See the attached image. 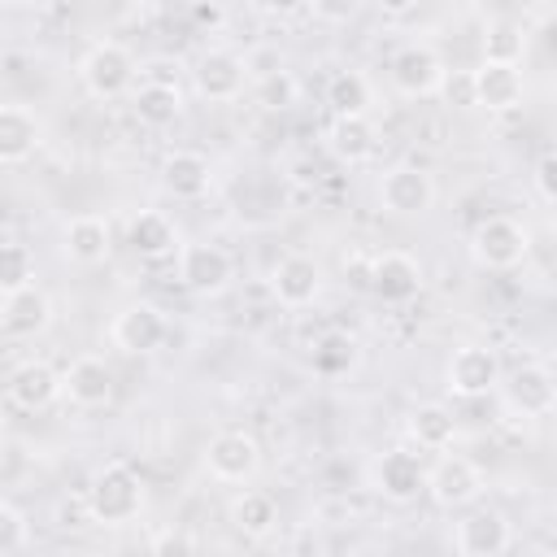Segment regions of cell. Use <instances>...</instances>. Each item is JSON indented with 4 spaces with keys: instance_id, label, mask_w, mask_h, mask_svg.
I'll return each mask as SVG.
<instances>
[{
    "instance_id": "cell-1",
    "label": "cell",
    "mask_w": 557,
    "mask_h": 557,
    "mask_svg": "<svg viewBox=\"0 0 557 557\" xmlns=\"http://www.w3.org/2000/svg\"><path fill=\"white\" fill-rule=\"evenodd\" d=\"M83 505H87V518L91 522L122 527V522L139 518V509H144V483H139V474L126 461H109V466H100L91 474Z\"/></svg>"
},
{
    "instance_id": "cell-2",
    "label": "cell",
    "mask_w": 557,
    "mask_h": 557,
    "mask_svg": "<svg viewBox=\"0 0 557 557\" xmlns=\"http://www.w3.org/2000/svg\"><path fill=\"white\" fill-rule=\"evenodd\" d=\"M135 74L139 70H135L131 48H122L113 39L91 44L83 52V61H78V78H83L87 96H96V100H117V96L135 91Z\"/></svg>"
},
{
    "instance_id": "cell-3",
    "label": "cell",
    "mask_w": 557,
    "mask_h": 557,
    "mask_svg": "<svg viewBox=\"0 0 557 557\" xmlns=\"http://www.w3.org/2000/svg\"><path fill=\"white\" fill-rule=\"evenodd\" d=\"M527 252H531L527 226L505 218V213L483 218L474 226V235H470V257H474L479 270H513V265L527 261Z\"/></svg>"
},
{
    "instance_id": "cell-4",
    "label": "cell",
    "mask_w": 557,
    "mask_h": 557,
    "mask_svg": "<svg viewBox=\"0 0 557 557\" xmlns=\"http://www.w3.org/2000/svg\"><path fill=\"white\" fill-rule=\"evenodd\" d=\"M500 379H505L500 357H496V348H487V344H461V348L448 357V366H444V383H448V392L461 396V400L492 396V392L500 387Z\"/></svg>"
},
{
    "instance_id": "cell-5",
    "label": "cell",
    "mask_w": 557,
    "mask_h": 557,
    "mask_svg": "<svg viewBox=\"0 0 557 557\" xmlns=\"http://www.w3.org/2000/svg\"><path fill=\"white\" fill-rule=\"evenodd\" d=\"M483 492V474L470 457L461 453H444L435 466H426V496L444 509H461V505H474Z\"/></svg>"
},
{
    "instance_id": "cell-6",
    "label": "cell",
    "mask_w": 557,
    "mask_h": 557,
    "mask_svg": "<svg viewBox=\"0 0 557 557\" xmlns=\"http://www.w3.org/2000/svg\"><path fill=\"white\" fill-rule=\"evenodd\" d=\"M379 205L396 218H418L435 205V178L422 165H392L379 178Z\"/></svg>"
},
{
    "instance_id": "cell-7",
    "label": "cell",
    "mask_w": 557,
    "mask_h": 557,
    "mask_svg": "<svg viewBox=\"0 0 557 557\" xmlns=\"http://www.w3.org/2000/svg\"><path fill=\"white\" fill-rule=\"evenodd\" d=\"M205 466L222 483H248L261 470V444L248 431H239V426L218 431L209 440V448H205Z\"/></svg>"
},
{
    "instance_id": "cell-8",
    "label": "cell",
    "mask_w": 557,
    "mask_h": 557,
    "mask_svg": "<svg viewBox=\"0 0 557 557\" xmlns=\"http://www.w3.org/2000/svg\"><path fill=\"white\" fill-rule=\"evenodd\" d=\"M370 479H374V492L383 500H392V505H409V500H418L426 492V466H422V457L413 448H387L374 461Z\"/></svg>"
},
{
    "instance_id": "cell-9",
    "label": "cell",
    "mask_w": 557,
    "mask_h": 557,
    "mask_svg": "<svg viewBox=\"0 0 557 557\" xmlns=\"http://www.w3.org/2000/svg\"><path fill=\"white\" fill-rule=\"evenodd\" d=\"M235 278V261L218 244H187L178 252V283L196 296H218Z\"/></svg>"
},
{
    "instance_id": "cell-10",
    "label": "cell",
    "mask_w": 557,
    "mask_h": 557,
    "mask_svg": "<svg viewBox=\"0 0 557 557\" xmlns=\"http://www.w3.org/2000/svg\"><path fill=\"white\" fill-rule=\"evenodd\" d=\"M366 287L383 300V305H405L422 292V265L400 252V248H387L379 257H370V274H366Z\"/></svg>"
},
{
    "instance_id": "cell-11",
    "label": "cell",
    "mask_w": 557,
    "mask_h": 557,
    "mask_svg": "<svg viewBox=\"0 0 557 557\" xmlns=\"http://www.w3.org/2000/svg\"><path fill=\"white\" fill-rule=\"evenodd\" d=\"M165 335H170V322H165V313H161L157 305H148V300L126 305V309L113 318V326H109V339H113L122 352H131V357L157 352V348L165 344Z\"/></svg>"
},
{
    "instance_id": "cell-12",
    "label": "cell",
    "mask_w": 557,
    "mask_h": 557,
    "mask_svg": "<svg viewBox=\"0 0 557 557\" xmlns=\"http://www.w3.org/2000/svg\"><path fill=\"white\" fill-rule=\"evenodd\" d=\"M248 83V70H244V57L239 52H226V48H209L196 70H191V87L196 96H205L209 104H226V100H239Z\"/></svg>"
},
{
    "instance_id": "cell-13",
    "label": "cell",
    "mask_w": 557,
    "mask_h": 557,
    "mask_svg": "<svg viewBox=\"0 0 557 557\" xmlns=\"http://www.w3.org/2000/svg\"><path fill=\"white\" fill-rule=\"evenodd\" d=\"M387 74H392V87H396L400 96L422 100V96H435V91H440L444 61H440V52L426 48V44H405V48H396Z\"/></svg>"
},
{
    "instance_id": "cell-14",
    "label": "cell",
    "mask_w": 557,
    "mask_h": 557,
    "mask_svg": "<svg viewBox=\"0 0 557 557\" xmlns=\"http://www.w3.org/2000/svg\"><path fill=\"white\" fill-rule=\"evenodd\" d=\"M509 540H513L509 518H505L500 509H492V505L470 509V513L457 522V531H453V544H457L461 557H500V553L509 548Z\"/></svg>"
},
{
    "instance_id": "cell-15",
    "label": "cell",
    "mask_w": 557,
    "mask_h": 557,
    "mask_svg": "<svg viewBox=\"0 0 557 557\" xmlns=\"http://www.w3.org/2000/svg\"><path fill=\"white\" fill-rule=\"evenodd\" d=\"M270 292L283 309H305L322 292V265L309 252H287L270 274Z\"/></svg>"
},
{
    "instance_id": "cell-16",
    "label": "cell",
    "mask_w": 557,
    "mask_h": 557,
    "mask_svg": "<svg viewBox=\"0 0 557 557\" xmlns=\"http://www.w3.org/2000/svg\"><path fill=\"white\" fill-rule=\"evenodd\" d=\"M474 109H487V113H513L527 96V78L518 65H492V61H479L474 70Z\"/></svg>"
},
{
    "instance_id": "cell-17",
    "label": "cell",
    "mask_w": 557,
    "mask_h": 557,
    "mask_svg": "<svg viewBox=\"0 0 557 557\" xmlns=\"http://www.w3.org/2000/svg\"><path fill=\"white\" fill-rule=\"evenodd\" d=\"M500 383H505L509 405H513L522 418H548V413H553V405H557L553 370H548V366H540V361L518 366V370H513L509 379H500Z\"/></svg>"
},
{
    "instance_id": "cell-18",
    "label": "cell",
    "mask_w": 557,
    "mask_h": 557,
    "mask_svg": "<svg viewBox=\"0 0 557 557\" xmlns=\"http://www.w3.org/2000/svg\"><path fill=\"white\" fill-rule=\"evenodd\" d=\"M61 392L78 405V409H104L113 400V370L104 357L87 352V357H74L70 370L61 374Z\"/></svg>"
},
{
    "instance_id": "cell-19",
    "label": "cell",
    "mask_w": 557,
    "mask_h": 557,
    "mask_svg": "<svg viewBox=\"0 0 557 557\" xmlns=\"http://www.w3.org/2000/svg\"><path fill=\"white\" fill-rule=\"evenodd\" d=\"M48 322H52V300L35 283L0 300V331L13 335V339H35V335L48 331Z\"/></svg>"
},
{
    "instance_id": "cell-20",
    "label": "cell",
    "mask_w": 557,
    "mask_h": 557,
    "mask_svg": "<svg viewBox=\"0 0 557 557\" xmlns=\"http://www.w3.org/2000/svg\"><path fill=\"white\" fill-rule=\"evenodd\" d=\"M61 248L74 265H100L113 248V231H109V218L100 213H78L65 222V235H61Z\"/></svg>"
},
{
    "instance_id": "cell-21",
    "label": "cell",
    "mask_w": 557,
    "mask_h": 557,
    "mask_svg": "<svg viewBox=\"0 0 557 557\" xmlns=\"http://www.w3.org/2000/svg\"><path fill=\"white\" fill-rule=\"evenodd\" d=\"M44 139V122L26 104H0V165H22L35 157Z\"/></svg>"
},
{
    "instance_id": "cell-22",
    "label": "cell",
    "mask_w": 557,
    "mask_h": 557,
    "mask_svg": "<svg viewBox=\"0 0 557 557\" xmlns=\"http://www.w3.org/2000/svg\"><path fill=\"white\" fill-rule=\"evenodd\" d=\"M161 183L170 196L178 200H200L213 183V165L205 152H191V148H174L165 161H161Z\"/></svg>"
},
{
    "instance_id": "cell-23",
    "label": "cell",
    "mask_w": 557,
    "mask_h": 557,
    "mask_svg": "<svg viewBox=\"0 0 557 557\" xmlns=\"http://www.w3.org/2000/svg\"><path fill=\"white\" fill-rule=\"evenodd\" d=\"M61 396V374L48 366V361H22L13 374H9V400L26 413L35 409H48L52 400Z\"/></svg>"
},
{
    "instance_id": "cell-24",
    "label": "cell",
    "mask_w": 557,
    "mask_h": 557,
    "mask_svg": "<svg viewBox=\"0 0 557 557\" xmlns=\"http://www.w3.org/2000/svg\"><path fill=\"white\" fill-rule=\"evenodd\" d=\"M126 244H131L135 257H144V261H161V257H170V252L178 248V231H174V222H170L165 213H157V209H139V213L126 222Z\"/></svg>"
},
{
    "instance_id": "cell-25",
    "label": "cell",
    "mask_w": 557,
    "mask_h": 557,
    "mask_svg": "<svg viewBox=\"0 0 557 557\" xmlns=\"http://www.w3.org/2000/svg\"><path fill=\"white\" fill-rule=\"evenodd\" d=\"M326 148L335 161L344 165H361L374 157L379 148V135H374V122L370 117H335L331 131H326Z\"/></svg>"
},
{
    "instance_id": "cell-26",
    "label": "cell",
    "mask_w": 557,
    "mask_h": 557,
    "mask_svg": "<svg viewBox=\"0 0 557 557\" xmlns=\"http://www.w3.org/2000/svg\"><path fill=\"white\" fill-rule=\"evenodd\" d=\"M131 109H135V117L144 122V126H170V122H178V113H183V91H178V83H135V91H131Z\"/></svg>"
},
{
    "instance_id": "cell-27",
    "label": "cell",
    "mask_w": 557,
    "mask_h": 557,
    "mask_svg": "<svg viewBox=\"0 0 557 557\" xmlns=\"http://www.w3.org/2000/svg\"><path fill=\"white\" fill-rule=\"evenodd\" d=\"M405 426H409V440H413L422 453H444V448H453V440H457V418H453V409H448V405H435V400L418 405Z\"/></svg>"
},
{
    "instance_id": "cell-28",
    "label": "cell",
    "mask_w": 557,
    "mask_h": 557,
    "mask_svg": "<svg viewBox=\"0 0 557 557\" xmlns=\"http://www.w3.org/2000/svg\"><path fill=\"white\" fill-rule=\"evenodd\" d=\"M309 366H313V374H322V379L348 374V370L357 366V339H352L348 331H326V335H318L313 348H309Z\"/></svg>"
},
{
    "instance_id": "cell-29",
    "label": "cell",
    "mask_w": 557,
    "mask_h": 557,
    "mask_svg": "<svg viewBox=\"0 0 557 557\" xmlns=\"http://www.w3.org/2000/svg\"><path fill=\"white\" fill-rule=\"evenodd\" d=\"M326 104L335 117H366L370 109V78L357 70H335L326 78Z\"/></svg>"
},
{
    "instance_id": "cell-30",
    "label": "cell",
    "mask_w": 557,
    "mask_h": 557,
    "mask_svg": "<svg viewBox=\"0 0 557 557\" xmlns=\"http://www.w3.org/2000/svg\"><path fill=\"white\" fill-rule=\"evenodd\" d=\"M231 522H235L239 535L261 540V535L274 531V522H278V505H274L270 492H239L235 505H231Z\"/></svg>"
},
{
    "instance_id": "cell-31",
    "label": "cell",
    "mask_w": 557,
    "mask_h": 557,
    "mask_svg": "<svg viewBox=\"0 0 557 557\" xmlns=\"http://www.w3.org/2000/svg\"><path fill=\"white\" fill-rule=\"evenodd\" d=\"M527 52V30L518 22H492L483 35V61L492 65H518Z\"/></svg>"
},
{
    "instance_id": "cell-32",
    "label": "cell",
    "mask_w": 557,
    "mask_h": 557,
    "mask_svg": "<svg viewBox=\"0 0 557 557\" xmlns=\"http://www.w3.org/2000/svg\"><path fill=\"white\" fill-rule=\"evenodd\" d=\"M30 283H35V257H30V248L4 239L0 244V296H13L22 287H30Z\"/></svg>"
},
{
    "instance_id": "cell-33",
    "label": "cell",
    "mask_w": 557,
    "mask_h": 557,
    "mask_svg": "<svg viewBox=\"0 0 557 557\" xmlns=\"http://www.w3.org/2000/svg\"><path fill=\"white\" fill-rule=\"evenodd\" d=\"M252 96H257L261 109L278 113V109H292V104H296L300 83H296L292 70H278V74H270V78H257V83H252Z\"/></svg>"
},
{
    "instance_id": "cell-34",
    "label": "cell",
    "mask_w": 557,
    "mask_h": 557,
    "mask_svg": "<svg viewBox=\"0 0 557 557\" xmlns=\"http://www.w3.org/2000/svg\"><path fill=\"white\" fill-rule=\"evenodd\" d=\"M440 96H444V104H453V109H474V74H470V70H444Z\"/></svg>"
},
{
    "instance_id": "cell-35",
    "label": "cell",
    "mask_w": 557,
    "mask_h": 557,
    "mask_svg": "<svg viewBox=\"0 0 557 557\" xmlns=\"http://www.w3.org/2000/svg\"><path fill=\"white\" fill-rule=\"evenodd\" d=\"M531 183H535V196H540V205H553V200H557V152H553V148H544V152L535 157Z\"/></svg>"
},
{
    "instance_id": "cell-36",
    "label": "cell",
    "mask_w": 557,
    "mask_h": 557,
    "mask_svg": "<svg viewBox=\"0 0 557 557\" xmlns=\"http://www.w3.org/2000/svg\"><path fill=\"white\" fill-rule=\"evenodd\" d=\"M148 557H196V540H191L187 531L170 527V531L152 535V544H148Z\"/></svg>"
},
{
    "instance_id": "cell-37",
    "label": "cell",
    "mask_w": 557,
    "mask_h": 557,
    "mask_svg": "<svg viewBox=\"0 0 557 557\" xmlns=\"http://www.w3.org/2000/svg\"><path fill=\"white\" fill-rule=\"evenodd\" d=\"M22 544H26V518H22V509H13V505L0 500V557L4 553H17Z\"/></svg>"
},
{
    "instance_id": "cell-38",
    "label": "cell",
    "mask_w": 557,
    "mask_h": 557,
    "mask_svg": "<svg viewBox=\"0 0 557 557\" xmlns=\"http://www.w3.org/2000/svg\"><path fill=\"white\" fill-rule=\"evenodd\" d=\"M244 70H248V78L257 83V78L278 74V70H283V57H278L274 48H257V52H248V57H244Z\"/></svg>"
},
{
    "instance_id": "cell-39",
    "label": "cell",
    "mask_w": 557,
    "mask_h": 557,
    "mask_svg": "<svg viewBox=\"0 0 557 557\" xmlns=\"http://www.w3.org/2000/svg\"><path fill=\"white\" fill-rule=\"evenodd\" d=\"M191 22L213 30V26H222V22H226V9H222V4H191Z\"/></svg>"
},
{
    "instance_id": "cell-40",
    "label": "cell",
    "mask_w": 557,
    "mask_h": 557,
    "mask_svg": "<svg viewBox=\"0 0 557 557\" xmlns=\"http://www.w3.org/2000/svg\"><path fill=\"white\" fill-rule=\"evenodd\" d=\"M0 461H4V435H0Z\"/></svg>"
}]
</instances>
